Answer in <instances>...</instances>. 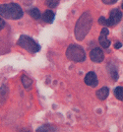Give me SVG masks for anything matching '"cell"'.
Masks as SVG:
<instances>
[{"instance_id":"ffe728a7","label":"cell","mask_w":123,"mask_h":132,"mask_svg":"<svg viewBox=\"0 0 123 132\" xmlns=\"http://www.w3.org/2000/svg\"><path fill=\"white\" fill-rule=\"evenodd\" d=\"M121 46H122V44L120 42H116L115 44H114V48H120Z\"/></svg>"},{"instance_id":"5bb4252c","label":"cell","mask_w":123,"mask_h":132,"mask_svg":"<svg viewBox=\"0 0 123 132\" xmlns=\"http://www.w3.org/2000/svg\"><path fill=\"white\" fill-rule=\"evenodd\" d=\"M22 84L26 89H29V88H31V86H32V84H33V81H32V79H30V78L27 77L26 75H24L22 77Z\"/></svg>"},{"instance_id":"52a82bcc","label":"cell","mask_w":123,"mask_h":132,"mask_svg":"<svg viewBox=\"0 0 123 132\" xmlns=\"http://www.w3.org/2000/svg\"><path fill=\"white\" fill-rule=\"evenodd\" d=\"M109 34V31L107 28H102L101 35L99 37V43L103 48H108L110 45V40L107 39V36Z\"/></svg>"},{"instance_id":"2e32d148","label":"cell","mask_w":123,"mask_h":132,"mask_svg":"<svg viewBox=\"0 0 123 132\" xmlns=\"http://www.w3.org/2000/svg\"><path fill=\"white\" fill-rule=\"evenodd\" d=\"M60 0H45V5L49 8H55Z\"/></svg>"},{"instance_id":"8992f818","label":"cell","mask_w":123,"mask_h":132,"mask_svg":"<svg viewBox=\"0 0 123 132\" xmlns=\"http://www.w3.org/2000/svg\"><path fill=\"white\" fill-rule=\"evenodd\" d=\"M90 58H91V60L95 62V63L102 62L103 59H104L103 51L101 48H99V47H95V48L91 50V52H90Z\"/></svg>"},{"instance_id":"44dd1931","label":"cell","mask_w":123,"mask_h":132,"mask_svg":"<svg viewBox=\"0 0 123 132\" xmlns=\"http://www.w3.org/2000/svg\"><path fill=\"white\" fill-rule=\"evenodd\" d=\"M121 7H122V9H123V2H122V4H121Z\"/></svg>"},{"instance_id":"e0dca14e","label":"cell","mask_w":123,"mask_h":132,"mask_svg":"<svg viewBox=\"0 0 123 132\" xmlns=\"http://www.w3.org/2000/svg\"><path fill=\"white\" fill-rule=\"evenodd\" d=\"M99 23L102 25V26H106L107 27V19H106L104 17H100V19H99Z\"/></svg>"},{"instance_id":"ac0fdd59","label":"cell","mask_w":123,"mask_h":132,"mask_svg":"<svg viewBox=\"0 0 123 132\" xmlns=\"http://www.w3.org/2000/svg\"><path fill=\"white\" fill-rule=\"evenodd\" d=\"M117 0H102V2L104 3V4H113V3H115Z\"/></svg>"},{"instance_id":"d6986e66","label":"cell","mask_w":123,"mask_h":132,"mask_svg":"<svg viewBox=\"0 0 123 132\" xmlns=\"http://www.w3.org/2000/svg\"><path fill=\"white\" fill-rule=\"evenodd\" d=\"M4 27H5V21L0 17V31H1Z\"/></svg>"},{"instance_id":"9a60e30c","label":"cell","mask_w":123,"mask_h":132,"mask_svg":"<svg viewBox=\"0 0 123 132\" xmlns=\"http://www.w3.org/2000/svg\"><path fill=\"white\" fill-rule=\"evenodd\" d=\"M38 132H55V128L51 125H42L38 129Z\"/></svg>"},{"instance_id":"ba28073f","label":"cell","mask_w":123,"mask_h":132,"mask_svg":"<svg viewBox=\"0 0 123 132\" xmlns=\"http://www.w3.org/2000/svg\"><path fill=\"white\" fill-rule=\"evenodd\" d=\"M86 85H88L90 87H96L98 84H99V81H98V77L95 75V72L90 71L86 76H85L84 79Z\"/></svg>"},{"instance_id":"9c48e42d","label":"cell","mask_w":123,"mask_h":132,"mask_svg":"<svg viewBox=\"0 0 123 132\" xmlns=\"http://www.w3.org/2000/svg\"><path fill=\"white\" fill-rule=\"evenodd\" d=\"M108 94H109V89L107 87H103V88L100 89L99 91H96V98L101 101H104V100L108 97Z\"/></svg>"},{"instance_id":"5b68a950","label":"cell","mask_w":123,"mask_h":132,"mask_svg":"<svg viewBox=\"0 0 123 132\" xmlns=\"http://www.w3.org/2000/svg\"><path fill=\"white\" fill-rule=\"evenodd\" d=\"M122 18V12L119 9H112L109 13V18L107 19V27H113L120 22Z\"/></svg>"},{"instance_id":"4fadbf2b","label":"cell","mask_w":123,"mask_h":132,"mask_svg":"<svg viewBox=\"0 0 123 132\" xmlns=\"http://www.w3.org/2000/svg\"><path fill=\"white\" fill-rule=\"evenodd\" d=\"M114 96L117 100L123 102V87H116L114 89Z\"/></svg>"},{"instance_id":"6da1fadb","label":"cell","mask_w":123,"mask_h":132,"mask_svg":"<svg viewBox=\"0 0 123 132\" xmlns=\"http://www.w3.org/2000/svg\"><path fill=\"white\" fill-rule=\"evenodd\" d=\"M24 15L21 6L17 3H8L0 5V16L9 20H19Z\"/></svg>"},{"instance_id":"7a4b0ae2","label":"cell","mask_w":123,"mask_h":132,"mask_svg":"<svg viewBox=\"0 0 123 132\" xmlns=\"http://www.w3.org/2000/svg\"><path fill=\"white\" fill-rule=\"evenodd\" d=\"M92 23H93V19L90 16L89 12H86L85 14L81 16V18L77 22L76 28H75V37L77 38V39L81 40L84 39L87 33L89 32L90 28L92 26Z\"/></svg>"},{"instance_id":"7c38bea8","label":"cell","mask_w":123,"mask_h":132,"mask_svg":"<svg viewBox=\"0 0 123 132\" xmlns=\"http://www.w3.org/2000/svg\"><path fill=\"white\" fill-rule=\"evenodd\" d=\"M6 97H7V88L5 86H2L0 88V105H3V103L6 100Z\"/></svg>"},{"instance_id":"8fae6325","label":"cell","mask_w":123,"mask_h":132,"mask_svg":"<svg viewBox=\"0 0 123 132\" xmlns=\"http://www.w3.org/2000/svg\"><path fill=\"white\" fill-rule=\"evenodd\" d=\"M29 14L32 18H34V20H39L41 14H40V11H39L38 8H32L31 10H29Z\"/></svg>"},{"instance_id":"3957f363","label":"cell","mask_w":123,"mask_h":132,"mask_svg":"<svg viewBox=\"0 0 123 132\" xmlns=\"http://www.w3.org/2000/svg\"><path fill=\"white\" fill-rule=\"evenodd\" d=\"M66 57L69 60L75 61V62H82L86 59V54H85L83 47H81L80 45H77V44H71L68 46L66 50Z\"/></svg>"},{"instance_id":"30bf717a","label":"cell","mask_w":123,"mask_h":132,"mask_svg":"<svg viewBox=\"0 0 123 132\" xmlns=\"http://www.w3.org/2000/svg\"><path fill=\"white\" fill-rule=\"evenodd\" d=\"M54 17H55V14L51 10H46L42 15V21L47 24H51L54 21Z\"/></svg>"},{"instance_id":"277c9868","label":"cell","mask_w":123,"mask_h":132,"mask_svg":"<svg viewBox=\"0 0 123 132\" xmlns=\"http://www.w3.org/2000/svg\"><path fill=\"white\" fill-rule=\"evenodd\" d=\"M18 45L31 53H37L40 50V45L37 42H34L32 38H30L26 35H23L19 38Z\"/></svg>"}]
</instances>
